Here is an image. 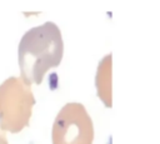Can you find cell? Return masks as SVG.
<instances>
[{
  "label": "cell",
  "instance_id": "obj_4",
  "mask_svg": "<svg viewBox=\"0 0 160 144\" xmlns=\"http://www.w3.org/2000/svg\"><path fill=\"white\" fill-rule=\"evenodd\" d=\"M98 96L106 108H111V54L106 55L99 64L95 79Z\"/></svg>",
  "mask_w": 160,
  "mask_h": 144
},
{
  "label": "cell",
  "instance_id": "obj_3",
  "mask_svg": "<svg viewBox=\"0 0 160 144\" xmlns=\"http://www.w3.org/2000/svg\"><path fill=\"white\" fill-rule=\"evenodd\" d=\"M51 136L52 144H92L94 125L85 106L65 104L55 118Z\"/></svg>",
  "mask_w": 160,
  "mask_h": 144
},
{
  "label": "cell",
  "instance_id": "obj_1",
  "mask_svg": "<svg viewBox=\"0 0 160 144\" xmlns=\"http://www.w3.org/2000/svg\"><path fill=\"white\" fill-rule=\"evenodd\" d=\"M64 55V41L56 24L46 21L28 30L18 48L21 80L31 85L41 84L45 73L56 68Z\"/></svg>",
  "mask_w": 160,
  "mask_h": 144
},
{
  "label": "cell",
  "instance_id": "obj_2",
  "mask_svg": "<svg viewBox=\"0 0 160 144\" xmlns=\"http://www.w3.org/2000/svg\"><path fill=\"white\" fill-rule=\"evenodd\" d=\"M35 98L21 78L10 76L0 84V129L19 133L29 125Z\"/></svg>",
  "mask_w": 160,
  "mask_h": 144
},
{
  "label": "cell",
  "instance_id": "obj_5",
  "mask_svg": "<svg viewBox=\"0 0 160 144\" xmlns=\"http://www.w3.org/2000/svg\"><path fill=\"white\" fill-rule=\"evenodd\" d=\"M0 144H9V143H8V139H6V136H5V134L1 133V131H0Z\"/></svg>",
  "mask_w": 160,
  "mask_h": 144
}]
</instances>
